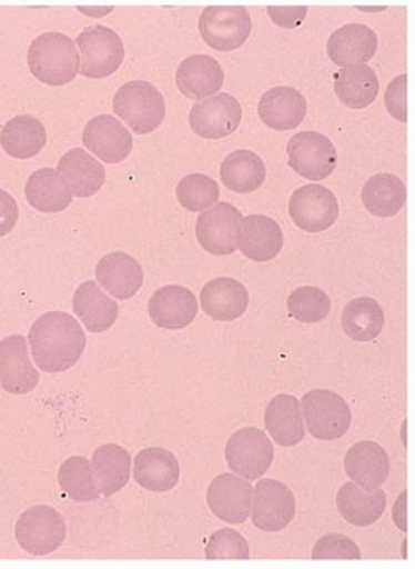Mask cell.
<instances>
[{"instance_id": "15", "label": "cell", "mask_w": 415, "mask_h": 569, "mask_svg": "<svg viewBox=\"0 0 415 569\" xmlns=\"http://www.w3.org/2000/svg\"><path fill=\"white\" fill-rule=\"evenodd\" d=\"M40 375L30 361L27 338L12 335L0 341V385L7 393L26 395L36 390Z\"/></svg>"}, {"instance_id": "38", "label": "cell", "mask_w": 415, "mask_h": 569, "mask_svg": "<svg viewBox=\"0 0 415 569\" xmlns=\"http://www.w3.org/2000/svg\"><path fill=\"white\" fill-rule=\"evenodd\" d=\"M287 311L301 323H320L331 311V298L320 287H300L287 298Z\"/></svg>"}, {"instance_id": "20", "label": "cell", "mask_w": 415, "mask_h": 569, "mask_svg": "<svg viewBox=\"0 0 415 569\" xmlns=\"http://www.w3.org/2000/svg\"><path fill=\"white\" fill-rule=\"evenodd\" d=\"M306 112V99L293 87H274L267 90L257 106V113L264 126L280 132L300 127Z\"/></svg>"}, {"instance_id": "27", "label": "cell", "mask_w": 415, "mask_h": 569, "mask_svg": "<svg viewBox=\"0 0 415 569\" xmlns=\"http://www.w3.org/2000/svg\"><path fill=\"white\" fill-rule=\"evenodd\" d=\"M200 301L208 317L217 321H233L246 311L250 293L237 280L221 277L203 287Z\"/></svg>"}, {"instance_id": "9", "label": "cell", "mask_w": 415, "mask_h": 569, "mask_svg": "<svg viewBox=\"0 0 415 569\" xmlns=\"http://www.w3.org/2000/svg\"><path fill=\"white\" fill-rule=\"evenodd\" d=\"M250 515L257 530L276 533L293 523L296 498L281 481L261 480L254 488Z\"/></svg>"}, {"instance_id": "42", "label": "cell", "mask_w": 415, "mask_h": 569, "mask_svg": "<svg viewBox=\"0 0 415 569\" xmlns=\"http://www.w3.org/2000/svg\"><path fill=\"white\" fill-rule=\"evenodd\" d=\"M386 107L391 116L407 122V73L396 77L386 90Z\"/></svg>"}, {"instance_id": "2", "label": "cell", "mask_w": 415, "mask_h": 569, "mask_svg": "<svg viewBox=\"0 0 415 569\" xmlns=\"http://www.w3.org/2000/svg\"><path fill=\"white\" fill-rule=\"evenodd\" d=\"M29 69L45 86L60 87L72 82L80 72L75 42L65 33L45 32L29 47Z\"/></svg>"}, {"instance_id": "40", "label": "cell", "mask_w": 415, "mask_h": 569, "mask_svg": "<svg viewBox=\"0 0 415 569\" xmlns=\"http://www.w3.org/2000/svg\"><path fill=\"white\" fill-rule=\"evenodd\" d=\"M208 560H250V547L233 528L216 531L206 545Z\"/></svg>"}, {"instance_id": "12", "label": "cell", "mask_w": 415, "mask_h": 569, "mask_svg": "<svg viewBox=\"0 0 415 569\" xmlns=\"http://www.w3.org/2000/svg\"><path fill=\"white\" fill-rule=\"evenodd\" d=\"M290 213L291 219L301 230L320 233L336 223L340 217V203L330 189L311 183L293 193L290 200Z\"/></svg>"}, {"instance_id": "26", "label": "cell", "mask_w": 415, "mask_h": 569, "mask_svg": "<svg viewBox=\"0 0 415 569\" xmlns=\"http://www.w3.org/2000/svg\"><path fill=\"white\" fill-rule=\"evenodd\" d=\"M267 433L280 447H296L304 440L303 410L293 395H277L270 401L264 415Z\"/></svg>"}, {"instance_id": "16", "label": "cell", "mask_w": 415, "mask_h": 569, "mask_svg": "<svg viewBox=\"0 0 415 569\" xmlns=\"http://www.w3.org/2000/svg\"><path fill=\"white\" fill-rule=\"evenodd\" d=\"M83 146L105 163H120L133 150V137L119 119L99 116L83 129Z\"/></svg>"}, {"instance_id": "17", "label": "cell", "mask_w": 415, "mask_h": 569, "mask_svg": "<svg viewBox=\"0 0 415 569\" xmlns=\"http://www.w3.org/2000/svg\"><path fill=\"white\" fill-rule=\"evenodd\" d=\"M149 313L156 327L180 330L189 327L199 313V300L182 284H166L150 298Z\"/></svg>"}, {"instance_id": "4", "label": "cell", "mask_w": 415, "mask_h": 569, "mask_svg": "<svg viewBox=\"0 0 415 569\" xmlns=\"http://www.w3.org/2000/svg\"><path fill=\"white\" fill-rule=\"evenodd\" d=\"M80 49V72L89 79H105L122 66L125 47L119 33L105 26L85 27L77 37Z\"/></svg>"}, {"instance_id": "5", "label": "cell", "mask_w": 415, "mask_h": 569, "mask_svg": "<svg viewBox=\"0 0 415 569\" xmlns=\"http://www.w3.org/2000/svg\"><path fill=\"white\" fill-rule=\"evenodd\" d=\"M67 525L62 515L47 505L29 508L16 525V540L23 551L33 557H45L62 547Z\"/></svg>"}, {"instance_id": "36", "label": "cell", "mask_w": 415, "mask_h": 569, "mask_svg": "<svg viewBox=\"0 0 415 569\" xmlns=\"http://www.w3.org/2000/svg\"><path fill=\"white\" fill-rule=\"evenodd\" d=\"M386 315L379 301L370 297L354 298L343 310L341 325L344 333L356 341H373L379 337Z\"/></svg>"}, {"instance_id": "14", "label": "cell", "mask_w": 415, "mask_h": 569, "mask_svg": "<svg viewBox=\"0 0 415 569\" xmlns=\"http://www.w3.org/2000/svg\"><path fill=\"white\" fill-rule=\"evenodd\" d=\"M206 500L214 517L227 525H241L250 518L253 485L236 475H220L211 481Z\"/></svg>"}, {"instance_id": "23", "label": "cell", "mask_w": 415, "mask_h": 569, "mask_svg": "<svg viewBox=\"0 0 415 569\" xmlns=\"http://www.w3.org/2000/svg\"><path fill=\"white\" fill-rule=\"evenodd\" d=\"M97 283L119 300H129L143 284L139 260L123 252H113L100 259L95 269Z\"/></svg>"}, {"instance_id": "18", "label": "cell", "mask_w": 415, "mask_h": 569, "mask_svg": "<svg viewBox=\"0 0 415 569\" xmlns=\"http://www.w3.org/2000/svg\"><path fill=\"white\" fill-rule=\"evenodd\" d=\"M377 36L363 23H347L327 40V56L340 67L366 66L377 52Z\"/></svg>"}, {"instance_id": "44", "label": "cell", "mask_w": 415, "mask_h": 569, "mask_svg": "<svg viewBox=\"0 0 415 569\" xmlns=\"http://www.w3.org/2000/svg\"><path fill=\"white\" fill-rule=\"evenodd\" d=\"M306 7H267V13H270L274 23L286 27V29L300 26L306 17Z\"/></svg>"}, {"instance_id": "19", "label": "cell", "mask_w": 415, "mask_h": 569, "mask_svg": "<svg viewBox=\"0 0 415 569\" xmlns=\"http://www.w3.org/2000/svg\"><path fill=\"white\" fill-rule=\"evenodd\" d=\"M344 468L347 477L363 490H376L389 478L391 458L381 445L360 441L347 451Z\"/></svg>"}, {"instance_id": "39", "label": "cell", "mask_w": 415, "mask_h": 569, "mask_svg": "<svg viewBox=\"0 0 415 569\" xmlns=\"http://www.w3.org/2000/svg\"><path fill=\"white\" fill-rule=\"evenodd\" d=\"M176 197L180 206L185 207L190 212H205L216 206L220 199V187L211 177L192 173L180 180Z\"/></svg>"}, {"instance_id": "7", "label": "cell", "mask_w": 415, "mask_h": 569, "mask_svg": "<svg viewBox=\"0 0 415 569\" xmlns=\"http://www.w3.org/2000/svg\"><path fill=\"white\" fill-rule=\"evenodd\" d=\"M224 458L231 471L244 480H257L273 463V445L260 428H241L227 440Z\"/></svg>"}, {"instance_id": "29", "label": "cell", "mask_w": 415, "mask_h": 569, "mask_svg": "<svg viewBox=\"0 0 415 569\" xmlns=\"http://www.w3.org/2000/svg\"><path fill=\"white\" fill-rule=\"evenodd\" d=\"M73 311L87 330L102 333L113 327L119 318V303L107 297L102 288L93 280L80 284L73 295Z\"/></svg>"}, {"instance_id": "37", "label": "cell", "mask_w": 415, "mask_h": 569, "mask_svg": "<svg viewBox=\"0 0 415 569\" xmlns=\"http://www.w3.org/2000/svg\"><path fill=\"white\" fill-rule=\"evenodd\" d=\"M59 485L70 500L89 503L100 498L99 481L92 461L83 457L67 458L59 470Z\"/></svg>"}, {"instance_id": "21", "label": "cell", "mask_w": 415, "mask_h": 569, "mask_svg": "<svg viewBox=\"0 0 415 569\" xmlns=\"http://www.w3.org/2000/svg\"><path fill=\"white\" fill-rule=\"evenodd\" d=\"M283 230L266 216L243 217L237 249L253 262H270L283 249Z\"/></svg>"}, {"instance_id": "8", "label": "cell", "mask_w": 415, "mask_h": 569, "mask_svg": "<svg viewBox=\"0 0 415 569\" xmlns=\"http://www.w3.org/2000/svg\"><path fill=\"white\" fill-rule=\"evenodd\" d=\"M199 27L211 49L230 52L246 42L253 22L246 7H206Z\"/></svg>"}, {"instance_id": "22", "label": "cell", "mask_w": 415, "mask_h": 569, "mask_svg": "<svg viewBox=\"0 0 415 569\" xmlns=\"http://www.w3.org/2000/svg\"><path fill=\"white\" fill-rule=\"evenodd\" d=\"M133 478L140 487L155 493L173 490L180 480L179 460L165 448H146L133 461Z\"/></svg>"}, {"instance_id": "10", "label": "cell", "mask_w": 415, "mask_h": 569, "mask_svg": "<svg viewBox=\"0 0 415 569\" xmlns=\"http://www.w3.org/2000/svg\"><path fill=\"white\" fill-rule=\"evenodd\" d=\"M287 157L294 172L320 182L336 169L337 153L333 142L320 132H300L287 143Z\"/></svg>"}, {"instance_id": "34", "label": "cell", "mask_w": 415, "mask_h": 569, "mask_svg": "<svg viewBox=\"0 0 415 569\" xmlns=\"http://www.w3.org/2000/svg\"><path fill=\"white\" fill-rule=\"evenodd\" d=\"M364 207L367 212L381 219L397 216L406 206L407 190L403 180L393 173H377L363 187Z\"/></svg>"}, {"instance_id": "25", "label": "cell", "mask_w": 415, "mask_h": 569, "mask_svg": "<svg viewBox=\"0 0 415 569\" xmlns=\"http://www.w3.org/2000/svg\"><path fill=\"white\" fill-rule=\"evenodd\" d=\"M223 82V67L216 59L203 53L183 60L176 70V86L186 99H206L216 93Z\"/></svg>"}, {"instance_id": "32", "label": "cell", "mask_w": 415, "mask_h": 569, "mask_svg": "<svg viewBox=\"0 0 415 569\" xmlns=\"http://www.w3.org/2000/svg\"><path fill=\"white\" fill-rule=\"evenodd\" d=\"M72 192L53 169H40L26 183V199L29 206L43 213L63 212L72 206Z\"/></svg>"}, {"instance_id": "33", "label": "cell", "mask_w": 415, "mask_h": 569, "mask_svg": "<svg viewBox=\"0 0 415 569\" xmlns=\"http://www.w3.org/2000/svg\"><path fill=\"white\" fill-rule=\"evenodd\" d=\"M333 80L337 99L350 109H366L379 93V79L370 66L344 67Z\"/></svg>"}, {"instance_id": "30", "label": "cell", "mask_w": 415, "mask_h": 569, "mask_svg": "<svg viewBox=\"0 0 415 569\" xmlns=\"http://www.w3.org/2000/svg\"><path fill=\"white\" fill-rule=\"evenodd\" d=\"M47 130L37 117L17 116L0 130V146L13 159H32L42 152Z\"/></svg>"}, {"instance_id": "28", "label": "cell", "mask_w": 415, "mask_h": 569, "mask_svg": "<svg viewBox=\"0 0 415 569\" xmlns=\"http://www.w3.org/2000/svg\"><path fill=\"white\" fill-rule=\"evenodd\" d=\"M386 507V491L381 488L366 491L360 485L350 481L343 485L337 493V510L341 517L354 527L366 528L376 523L383 517Z\"/></svg>"}, {"instance_id": "1", "label": "cell", "mask_w": 415, "mask_h": 569, "mask_svg": "<svg viewBox=\"0 0 415 569\" xmlns=\"http://www.w3.org/2000/svg\"><path fill=\"white\" fill-rule=\"evenodd\" d=\"M29 343L40 370L62 373L79 363L85 351L87 337L72 315L49 311L37 318L30 328Z\"/></svg>"}, {"instance_id": "3", "label": "cell", "mask_w": 415, "mask_h": 569, "mask_svg": "<svg viewBox=\"0 0 415 569\" xmlns=\"http://www.w3.org/2000/svg\"><path fill=\"white\" fill-rule=\"evenodd\" d=\"M113 112L139 136L155 132L165 119L166 103L160 90L145 80H133L117 90Z\"/></svg>"}, {"instance_id": "11", "label": "cell", "mask_w": 415, "mask_h": 569, "mask_svg": "<svg viewBox=\"0 0 415 569\" xmlns=\"http://www.w3.org/2000/svg\"><path fill=\"white\" fill-rule=\"evenodd\" d=\"M243 216L231 203H216L196 220V239L211 256H230L240 246Z\"/></svg>"}, {"instance_id": "31", "label": "cell", "mask_w": 415, "mask_h": 569, "mask_svg": "<svg viewBox=\"0 0 415 569\" xmlns=\"http://www.w3.org/2000/svg\"><path fill=\"white\" fill-rule=\"evenodd\" d=\"M92 467L99 481L100 493L102 497L110 498L129 483L132 475V457L120 445H102L93 451Z\"/></svg>"}, {"instance_id": "41", "label": "cell", "mask_w": 415, "mask_h": 569, "mask_svg": "<svg viewBox=\"0 0 415 569\" xmlns=\"http://www.w3.org/2000/svg\"><path fill=\"white\" fill-rule=\"evenodd\" d=\"M311 557L313 560H361V550L351 538L330 533L314 545Z\"/></svg>"}, {"instance_id": "35", "label": "cell", "mask_w": 415, "mask_h": 569, "mask_svg": "<svg viewBox=\"0 0 415 569\" xmlns=\"http://www.w3.org/2000/svg\"><path fill=\"white\" fill-rule=\"evenodd\" d=\"M221 180L226 189L236 193H251L260 189L266 179V166L251 150L231 152L221 163Z\"/></svg>"}, {"instance_id": "43", "label": "cell", "mask_w": 415, "mask_h": 569, "mask_svg": "<svg viewBox=\"0 0 415 569\" xmlns=\"http://www.w3.org/2000/svg\"><path fill=\"white\" fill-rule=\"evenodd\" d=\"M19 222V207L6 190L0 189V237L9 236Z\"/></svg>"}, {"instance_id": "6", "label": "cell", "mask_w": 415, "mask_h": 569, "mask_svg": "<svg viewBox=\"0 0 415 569\" xmlns=\"http://www.w3.org/2000/svg\"><path fill=\"white\" fill-rule=\"evenodd\" d=\"M307 431L321 441L340 440L351 428V408L330 390L307 391L301 401Z\"/></svg>"}, {"instance_id": "24", "label": "cell", "mask_w": 415, "mask_h": 569, "mask_svg": "<svg viewBox=\"0 0 415 569\" xmlns=\"http://www.w3.org/2000/svg\"><path fill=\"white\" fill-rule=\"evenodd\" d=\"M57 172L72 196L89 199L105 183V167L82 149H72L60 159Z\"/></svg>"}, {"instance_id": "13", "label": "cell", "mask_w": 415, "mask_h": 569, "mask_svg": "<svg viewBox=\"0 0 415 569\" xmlns=\"http://www.w3.org/2000/svg\"><path fill=\"white\" fill-rule=\"evenodd\" d=\"M243 119L240 102L230 93L200 100L190 112V126L202 139L217 140L236 132Z\"/></svg>"}]
</instances>
